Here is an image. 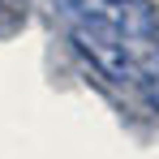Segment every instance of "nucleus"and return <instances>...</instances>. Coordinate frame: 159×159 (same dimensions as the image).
I'll list each match as a JSON object with an SVG mask.
<instances>
[{"instance_id":"1","label":"nucleus","mask_w":159,"mask_h":159,"mask_svg":"<svg viewBox=\"0 0 159 159\" xmlns=\"http://www.w3.org/2000/svg\"><path fill=\"white\" fill-rule=\"evenodd\" d=\"M138 90L146 95V103L159 112V48L146 56V65H142V78H138Z\"/></svg>"},{"instance_id":"2","label":"nucleus","mask_w":159,"mask_h":159,"mask_svg":"<svg viewBox=\"0 0 159 159\" xmlns=\"http://www.w3.org/2000/svg\"><path fill=\"white\" fill-rule=\"evenodd\" d=\"M17 22H26V0H0V26H17Z\"/></svg>"}]
</instances>
